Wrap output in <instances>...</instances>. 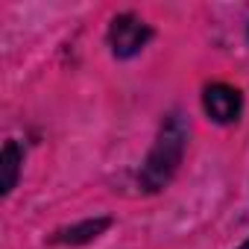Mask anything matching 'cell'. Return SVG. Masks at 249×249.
<instances>
[{"label": "cell", "mask_w": 249, "mask_h": 249, "mask_svg": "<svg viewBox=\"0 0 249 249\" xmlns=\"http://www.w3.org/2000/svg\"><path fill=\"white\" fill-rule=\"evenodd\" d=\"M153 38V27L135 15V12H123L117 15L111 24H108V33H106V44L111 50L114 59H132L138 56Z\"/></svg>", "instance_id": "obj_2"}, {"label": "cell", "mask_w": 249, "mask_h": 249, "mask_svg": "<svg viewBox=\"0 0 249 249\" xmlns=\"http://www.w3.org/2000/svg\"><path fill=\"white\" fill-rule=\"evenodd\" d=\"M21 164H24L21 147H18L15 141H6V144H3V153H0V170H3V196H9L12 188L18 185Z\"/></svg>", "instance_id": "obj_5"}, {"label": "cell", "mask_w": 249, "mask_h": 249, "mask_svg": "<svg viewBox=\"0 0 249 249\" xmlns=\"http://www.w3.org/2000/svg\"><path fill=\"white\" fill-rule=\"evenodd\" d=\"M202 108L214 123L229 126V123H237L243 114V94L229 82H211L202 91Z\"/></svg>", "instance_id": "obj_3"}, {"label": "cell", "mask_w": 249, "mask_h": 249, "mask_svg": "<svg viewBox=\"0 0 249 249\" xmlns=\"http://www.w3.org/2000/svg\"><path fill=\"white\" fill-rule=\"evenodd\" d=\"M234 249H249V237H246V240H243L240 246H234Z\"/></svg>", "instance_id": "obj_6"}, {"label": "cell", "mask_w": 249, "mask_h": 249, "mask_svg": "<svg viewBox=\"0 0 249 249\" xmlns=\"http://www.w3.org/2000/svg\"><path fill=\"white\" fill-rule=\"evenodd\" d=\"M185 150H188V123L179 111L167 114V120L161 123V129L156 135V144L138 173V182L144 191L156 194V191H164L170 185V179L176 176L182 159H185Z\"/></svg>", "instance_id": "obj_1"}, {"label": "cell", "mask_w": 249, "mask_h": 249, "mask_svg": "<svg viewBox=\"0 0 249 249\" xmlns=\"http://www.w3.org/2000/svg\"><path fill=\"white\" fill-rule=\"evenodd\" d=\"M108 226H111V220H108V217H97V220H85V223H76V226H71V229H62V231H56L50 240H53V243L82 246V243L97 240V237H100Z\"/></svg>", "instance_id": "obj_4"}, {"label": "cell", "mask_w": 249, "mask_h": 249, "mask_svg": "<svg viewBox=\"0 0 249 249\" xmlns=\"http://www.w3.org/2000/svg\"><path fill=\"white\" fill-rule=\"evenodd\" d=\"M246 36H249V27H246Z\"/></svg>", "instance_id": "obj_7"}]
</instances>
